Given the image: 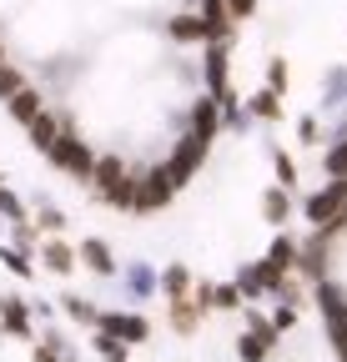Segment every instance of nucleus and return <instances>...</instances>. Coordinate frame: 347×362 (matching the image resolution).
Segmentation results:
<instances>
[{"instance_id": "obj_1", "label": "nucleus", "mask_w": 347, "mask_h": 362, "mask_svg": "<svg viewBox=\"0 0 347 362\" xmlns=\"http://www.w3.org/2000/svg\"><path fill=\"white\" fill-rule=\"evenodd\" d=\"M312 277L327 307V322L337 332V347L347 357V141L337 146L327 197L317 206V232H312Z\"/></svg>"}]
</instances>
